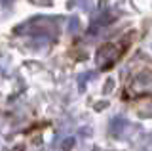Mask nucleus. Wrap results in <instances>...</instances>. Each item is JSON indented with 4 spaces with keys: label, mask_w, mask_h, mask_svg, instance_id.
Here are the masks:
<instances>
[{
    "label": "nucleus",
    "mask_w": 152,
    "mask_h": 151,
    "mask_svg": "<svg viewBox=\"0 0 152 151\" xmlns=\"http://www.w3.org/2000/svg\"><path fill=\"white\" fill-rule=\"evenodd\" d=\"M116 58H118V48L114 44H104L97 52V63L103 65V67H108Z\"/></svg>",
    "instance_id": "1"
},
{
    "label": "nucleus",
    "mask_w": 152,
    "mask_h": 151,
    "mask_svg": "<svg viewBox=\"0 0 152 151\" xmlns=\"http://www.w3.org/2000/svg\"><path fill=\"white\" fill-rule=\"evenodd\" d=\"M13 151H25V145H15Z\"/></svg>",
    "instance_id": "6"
},
{
    "label": "nucleus",
    "mask_w": 152,
    "mask_h": 151,
    "mask_svg": "<svg viewBox=\"0 0 152 151\" xmlns=\"http://www.w3.org/2000/svg\"><path fill=\"white\" fill-rule=\"evenodd\" d=\"M78 29H80V19H78V17H70V19H69V31L76 33Z\"/></svg>",
    "instance_id": "4"
},
{
    "label": "nucleus",
    "mask_w": 152,
    "mask_h": 151,
    "mask_svg": "<svg viewBox=\"0 0 152 151\" xmlns=\"http://www.w3.org/2000/svg\"><path fill=\"white\" fill-rule=\"evenodd\" d=\"M74 144H76V140L72 138V136H70V138H65V141L61 144V149H63V151H70L74 147Z\"/></svg>",
    "instance_id": "3"
},
{
    "label": "nucleus",
    "mask_w": 152,
    "mask_h": 151,
    "mask_svg": "<svg viewBox=\"0 0 152 151\" xmlns=\"http://www.w3.org/2000/svg\"><path fill=\"white\" fill-rule=\"evenodd\" d=\"M112 88H114V81H112V78H108L107 84H104V92H112Z\"/></svg>",
    "instance_id": "5"
},
{
    "label": "nucleus",
    "mask_w": 152,
    "mask_h": 151,
    "mask_svg": "<svg viewBox=\"0 0 152 151\" xmlns=\"http://www.w3.org/2000/svg\"><path fill=\"white\" fill-rule=\"evenodd\" d=\"M126 126H127V121L124 119V117H114V119L110 121V126H108V130H110V134H114V136H120Z\"/></svg>",
    "instance_id": "2"
}]
</instances>
